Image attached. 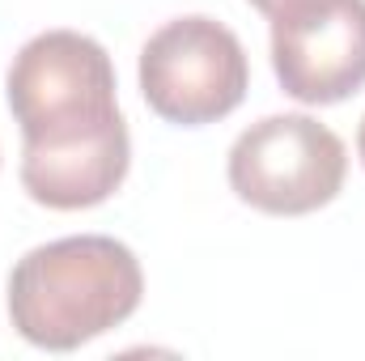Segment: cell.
I'll use <instances>...</instances> for the list:
<instances>
[{
  "instance_id": "obj_1",
  "label": "cell",
  "mask_w": 365,
  "mask_h": 361,
  "mask_svg": "<svg viewBox=\"0 0 365 361\" xmlns=\"http://www.w3.org/2000/svg\"><path fill=\"white\" fill-rule=\"evenodd\" d=\"M145 298L132 247L106 234H73L26 251L9 272V319L21 340L73 353L128 323Z\"/></svg>"
},
{
  "instance_id": "obj_2",
  "label": "cell",
  "mask_w": 365,
  "mask_h": 361,
  "mask_svg": "<svg viewBox=\"0 0 365 361\" xmlns=\"http://www.w3.org/2000/svg\"><path fill=\"white\" fill-rule=\"evenodd\" d=\"M4 93L30 153L86 149L128 132L115 98V64L81 30L34 34L13 56Z\"/></svg>"
},
{
  "instance_id": "obj_3",
  "label": "cell",
  "mask_w": 365,
  "mask_h": 361,
  "mask_svg": "<svg viewBox=\"0 0 365 361\" xmlns=\"http://www.w3.org/2000/svg\"><path fill=\"white\" fill-rule=\"evenodd\" d=\"M251 68L238 34L217 17L191 13L166 21L140 47V93L153 115L179 128H204L238 111Z\"/></svg>"
},
{
  "instance_id": "obj_4",
  "label": "cell",
  "mask_w": 365,
  "mask_h": 361,
  "mask_svg": "<svg viewBox=\"0 0 365 361\" xmlns=\"http://www.w3.org/2000/svg\"><path fill=\"white\" fill-rule=\"evenodd\" d=\"M344 175V141L310 115H268L230 149L234 195L268 217H306L331 204Z\"/></svg>"
},
{
  "instance_id": "obj_5",
  "label": "cell",
  "mask_w": 365,
  "mask_h": 361,
  "mask_svg": "<svg viewBox=\"0 0 365 361\" xmlns=\"http://www.w3.org/2000/svg\"><path fill=\"white\" fill-rule=\"evenodd\" d=\"M268 21L272 68L289 98L331 106L365 86V0H280Z\"/></svg>"
},
{
  "instance_id": "obj_6",
  "label": "cell",
  "mask_w": 365,
  "mask_h": 361,
  "mask_svg": "<svg viewBox=\"0 0 365 361\" xmlns=\"http://www.w3.org/2000/svg\"><path fill=\"white\" fill-rule=\"evenodd\" d=\"M132 166V136H110L86 149H60V153H30L21 149V187L34 204L77 213L110 200Z\"/></svg>"
},
{
  "instance_id": "obj_7",
  "label": "cell",
  "mask_w": 365,
  "mask_h": 361,
  "mask_svg": "<svg viewBox=\"0 0 365 361\" xmlns=\"http://www.w3.org/2000/svg\"><path fill=\"white\" fill-rule=\"evenodd\" d=\"M251 4H255V9H259L264 17H272L276 9H280V0H251Z\"/></svg>"
},
{
  "instance_id": "obj_8",
  "label": "cell",
  "mask_w": 365,
  "mask_h": 361,
  "mask_svg": "<svg viewBox=\"0 0 365 361\" xmlns=\"http://www.w3.org/2000/svg\"><path fill=\"white\" fill-rule=\"evenodd\" d=\"M357 153H361V166H365V119H361V132H357Z\"/></svg>"
}]
</instances>
